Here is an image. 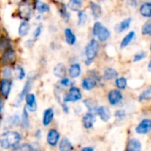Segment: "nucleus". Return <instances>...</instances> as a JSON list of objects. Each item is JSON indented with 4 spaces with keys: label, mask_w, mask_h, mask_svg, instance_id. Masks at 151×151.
<instances>
[{
    "label": "nucleus",
    "mask_w": 151,
    "mask_h": 151,
    "mask_svg": "<svg viewBox=\"0 0 151 151\" xmlns=\"http://www.w3.org/2000/svg\"><path fill=\"white\" fill-rule=\"evenodd\" d=\"M101 50V43L95 39L91 37L85 43L82 55L84 57V64L86 66H90L93 64Z\"/></svg>",
    "instance_id": "f257e3e1"
},
{
    "label": "nucleus",
    "mask_w": 151,
    "mask_h": 151,
    "mask_svg": "<svg viewBox=\"0 0 151 151\" xmlns=\"http://www.w3.org/2000/svg\"><path fill=\"white\" fill-rule=\"evenodd\" d=\"M36 12L32 4L31 0H22L16 4V8L13 12V17L18 19L20 21L31 22Z\"/></svg>",
    "instance_id": "f03ea898"
},
{
    "label": "nucleus",
    "mask_w": 151,
    "mask_h": 151,
    "mask_svg": "<svg viewBox=\"0 0 151 151\" xmlns=\"http://www.w3.org/2000/svg\"><path fill=\"white\" fill-rule=\"evenodd\" d=\"M22 140L21 134L17 131L6 130L0 134V147L3 150H11L17 147Z\"/></svg>",
    "instance_id": "7ed1b4c3"
},
{
    "label": "nucleus",
    "mask_w": 151,
    "mask_h": 151,
    "mask_svg": "<svg viewBox=\"0 0 151 151\" xmlns=\"http://www.w3.org/2000/svg\"><path fill=\"white\" fill-rule=\"evenodd\" d=\"M18 60V50L16 46L10 47L0 53V66L14 65Z\"/></svg>",
    "instance_id": "20e7f679"
},
{
    "label": "nucleus",
    "mask_w": 151,
    "mask_h": 151,
    "mask_svg": "<svg viewBox=\"0 0 151 151\" xmlns=\"http://www.w3.org/2000/svg\"><path fill=\"white\" fill-rule=\"evenodd\" d=\"M51 4H53L56 7L57 13L60 19L67 25L71 23L72 20V12L69 10L66 2H58L55 0H49Z\"/></svg>",
    "instance_id": "39448f33"
},
{
    "label": "nucleus",
    "mask_w": 151,
    "mask_h": 151,
    "mask_svg": "<svg viewBox=\"0 0 151 151\" xmlns=\"http://www.w3.org/2000/svg\"><path fill=\"white\" fill-rule=\"evenodd\" d=\"M87 12L90 17L95 21L100 20L103 16V8L101 3L94 1V0H88L86 2Z\"/></svg>",
    "instance_id": "423d86ee"
},
{
    "label": "nucleus",
    "mask_w": 151,
    "mask_h": 151,
    "mask_svg": "<svg viewBox=\"0 0 151 151\" xmlns=\"http://www.w3.org/2000/svg\"><path fill=\"white\" fill-rule=\"evenodd\" d=\"M35 80H36V75L35 74L31 73V74L28 75V77L27 78V81H26V82H25L21 91L19 93V95L17 96V97H16V99L14 101V106L15 107L20 106V104H22V102H23V100L25 98V96L29 93Z\"/></svg>",
    "instance_id": "0eeeda50"
},
{
    "label": "nucleus",
    "mask_w": 151,
    "mask_h": 151,
    "mask_svg": "<svg viewBox=\"0 0 151 151\" xmlns=\"http://www.w3.org/2000/svg\"><path fill=\"white\" fill-rule=\"evenodd\" d=\"M63 42L69 47H74L77 44L78 38L74 28L70 26H65L62 29Z\"/></svg>",
    "instance_id": "6e6552de"
},
{
    "label": "nucleus",
    "mask_w": 151,
    "mask_h": 151,
    "mask_svg": "<svg viewBox=\"0 0 151 151\" xmlns=\"http://www.w3.org/2000/svg\"><path fill=\"white\" fill-rule=\"evenodd\" d=\"M83 98V94L81 92V89L77 86H71L69 88V91L67 94L63 96L62 102L65 104L68 103H77L80 101Z\"/></svg>",
    "instance_id": "1a4fd4ad"
},
{
    "label": "nucleus",
    "mask_w": 151,
    "mask_h": 151,
    "mask_svg": "<svg viewBox=\"0 0 151 151\" xmlns=\"http://www.w3.org/2000/svg\"><path fill=\"white\" fill-rule=\"evenodd\" d=\"M35 12L48 16L52 12V4L46 0H31Z\"/></svg>",
    "instance_id": "9d476101"
},
{
    "label": "nucleus",
    "mask_w": 151,
    "mask_h": 151,
    "mask_svg": "<svg viewBox=\"0 0 151 151\" xmlns=\"http://www.w3.org/2000/svg\"><path fill=\"white\" fill-rule=\"evenodd\" d=\"M82 72H83V67L79 61L70 62L68 66L67 76L69 78H70L71 80H75L81 76Z\"/></svg>",
    "instance_id": "9b49d317"
},
{
    "label": "nucleus",
    "mask_w": 151,
    "mask_h": 151,
    "mask_svg": "<svg viewBox=\"0 0 151 151\" xmlns=\"http://www.w3.org/2000/svg\"><path fill=\"white\" fill-rule=\"evenodd\" d=\"M33 25L31 22L28 21H24V20H20L19 21L18 24V27H17V35L18 37L20 39H24L28 37V35L31 33Z\"/></svg>",
    "instance_id": "f8f14e48"
},
{
    "label": "nucleus",
    "mask_w": 151,
    "mask_h": 151,
    "mask_svg": "<svg viewBox=\"0 0 151 151\" xmlns=\"http://www.w3.org/2000/svg\"><path fill=\"white\" fill-rule=\"evenodd\" d=\"M12 46H16L14 40L9 35V34L3 27L0 34V53Z\"/></svg>",
    "instance_id": "ddd939ff"
},
{
    "label": "nucleus",
    "mask_w": 151,
    "mask_h": 151,
    "mask_svg": "<svg viewBox=\"0 0 151 151\" xmlns=\"http://www.w3.org/2000/svg\"><path fill=\"white\" fill-rule=\"evenodd\" d=\"M13 81L7 79H0V96L4 99H7L12 91Z\"/></svg>",
    "instance_id": "4468645a"
},
{
    "label": "nucleus",
    "mask_w": 151,
    "mask_h": 151,
    "mask_svg": "<svg viewBox=\"0 0 151 151\" xmlns=\"http://www.w3.org/2000/svg\"><path fill=\"white\" fill-rule=\"evenodd\" d=\"M90 19V15L85 8L78 11L76 12V27H85Z\"/></svg>",
    "instance_id": "2eb2a0df"
},
{
    "label": "nucleus",
    "mask_w": 151,
    "mask_h": 151,
    "mask_svg": "<svg viewBox=\"0 0 151 151\" xmlns=\"http://www.w3.org/2000/svg\"><path fill=\"white\" fill-rule=\"evenodd\" d=\"M61 134L59 131L55 128H51L48 130L46 134V142L51 147H56L60 142Z\"/></svg>",
    "instance_id": "dca6fc26"
},
{
    "label": "nucleus",
    "mask_w": 151,
    "mask_h": 151,
    "mask_svg": "<svg viewBox=\"0 0 151 151\" xmlns=\"http://www.w3.org/2000/svg\"><path fill=\"white\" fill-rule=\"evenodd\" d=\"M111 37V31L109 30V28L104 25H102L100 29L98 30L95 39L100 42V43H104L106 42H108L109 40V38Z\"/></svg>",
    "instance_id": "f3484780"
},
{
    "label": "nucleus",
    "mask_w": 151,
    "mask_h": 151,
    "mask_svg": "<svg viewBox=\"0 0 151 151\" xmlns=\"http://www.w3.org/2000/svg\"><path fill=\"white\" fill-rule=\"evenodd\" d=\"M123 100V94L119 89H111L108 93V101L110 105L116 106Z\"/></svg>",
    "instance_id": "a211bd4d"
},
{
    "label": "nucleus",
    "mask_w": 151,
    "mask_h": 151,
    "mask_svg": "<svg viewBox=\"0 0 151 151\" xmlns=\"http://www.w3.org/2000/svg\"><path fill=\"white\" fill-rule=\"evenodd\" d=\"M24 100H25V104H26L25 108L27 109L28 111H29V112L36 111V110H37V102H36V96L34 94L28 93L25 96Z\"/></svg>",
    "instance_id": "6ab92c4d"
},
{
    "label": "nucleus",
    "mask_w": 151,
    "mask_h": 151,
    "mask_svg": "<svg viewBox=\"0 0 151 151\" xmlns=\"http://www.w3.org/2000/svg\"><path fill=\"white\" fill-rule=\"evenodd\" d=\"M85 0H67L66 2L69 10L73 13H76L78 11L85 8Z\"/></svg>",
    "instance_id": "aec40b11"
},
{
    "label": "nucleus",
    "mask_w": 151,
    "mask_h": 151,
    "mask_svg": "<svg viewBox=\"0 0 151 151\" xmlns=\"http://www.w3.org/2000/svg\"><path fill=\"white\" fill-rule=\"evenodd\" d=\"M68 66L64 62H58L53 68V73L54 77L58 79H61L67 76Z\"/></svg>",
    "instance_id": "412c9836"
},
{
    "label": "nucleus",
    "mask_w": 151,
    "mask_h": 151,
    "mask_svg": "<svg viewBox=\"0 0 151 151\" xmlns=\"http://www.w3.org/2000/svg\"><path fill=\"white\" fill-rule=\"evenodd\" d=\"M135 132L139 134H147L151 132V119H142L135 128Z\"/></svg>",
    "instance_id": "4be33fe9"
},
{
    "label": "nucleus",
    "mask_w": 151,
    "mask_h": 151,
    "mask_svg": "<svg viewBox=\"0 0 151 151\" xmlns=\"http://www.w3.org/2000/svg\"><path fill=\"white\" fill-rule=\"evenodd\" d=\"M98 85V81L91 77V76H85L82 79L81 81V87L84 90H86V91H91L93 89H94Z\"/></svg>",
    "instance_id": "5701e85b"
},
{
    "label": "nucleus",
    "mask_w": 151,
    "mask_h": 151,
    "mask_svg": "<svg viewBox=\"0 0 151 151\" xmlns=\"http://www.w3.org/2000/svg\"><path fill=\"white\" fill-rule=\"evenodd\" d=\"M95 121H96L95 114L93 113V112H90V111L85 113L84 116H83V118H82V124H83V127L85 129H91V128H93Z\"/></svg>",
    "instance_id": "b1692460"
},
{
    "label": "nucleus",
    "mask_w": 151,
    "mask_h": 151,
    "mask_svg": "<svg viewBox=\"0 0 151 151\" xmlns=\"http://www.w3.org/2000/svg\"><path fill=\"white\" fill-rule=\"evenodd\" d=\"M13 68V78L17 81H23L27 77V73L23 65L20 64L16 63L14 65H12Z\"/></svg>",
    "instance_id": "393cba45"
},
{
    "label": "nucleus",
    "mask_w": 151,
    "mask_h": 151,
    "mask_svg": "<svg viewBox=\"0 0 151 151\" xmlns=\"http://www.w3.org/2000/svg\"><path fill=\"white\" fill-rule=\"evenodd\" d=\"M95 114H97L103 122H108L111 118L110 111L106 106H98L95 111Z\"/></svg>",
    "instance_id": "a878e982"
},
{
    "label": "nucleus",
    "mask_w": 151,
    "mask_h": 151,
    "mask_svg": "<svg viewBox=\"0 0 151 151\" xmlns=\"http://www.w3.org/2000/svg\"><path fill=\"white\" fill-rule=\"evenodd\" d=\"M54 118V111L53 108H47L43 112L42 117V125L44 127H48L51 125Z\"/></svg>",
    "instance_id": "bb28decb"
},
{
    "label": "nucleus",
    "mask_w": 151,
    "mask_h": 151,
    "mask_svg": "<svg viewBox=\"0 0 151 151\" xmlns=\"http://www.w3.org/2000/svg\"><path fill=\"white\" fill-rule=\"evenodd\" d=\"M44 31V23H34V27L31 30V38H33L35 41H37L42 35Z\"/></svg>",
    "instance_id": "cd10ccee"
},
{
    "label": "nucleus",
    "mask_w": 151,
    "mask_h": 151,
    "mask_svg": "<svg viewBox=\"0 0 151 151\" xmlns=\"http://www.w3.org/2000/svg\"><path fill=\"white\" fill-rule=\"evenodd\" d=\"M12 151H41V148L38 143H22L12 149Z\"/></svg>",
    "instance_id": "c85d7f7f"
},
{
    "label": "nucleus",
    "mask_w": 151,
    "mask_h": 151,
    "mask_svg": "<svg viewBox=\"0 0 151 151\" xmlns=\"http://www.w3.org/2000/svg\"><path fill=\"white\" fill-rule=\"evenodd\" d=\"M132 23V19L131 18H126L123 20H121L120 22H118L115 27L114 30L117 34H121L123 32H125V30H127L130 27V25Z\"/></svg>",
    "instance_id": "c756f323"
},
{
    "label": "nucleus",
    "mask_w": 151,
    "mask_h": 151,
    "mask_svg": "<svg viewBox=\"0 0 151 151\" xmlns=\"http://www.w3.org/2000/svg\"><path fill=\"white\" fill-rule=\"evenodd\" d=\"M118 72L112 67H107L102 73V79L104 81H112V80H116L118 77Z\"/></svg>",
    "instance_id": "7c9ffc66"
},
{
    "label": "nucleus",
    "mask_w": 151,
    "mask_h": 151,
    "mask_svg": "<svg viewBox=\"0 0 151 151\" xmlns=\"http://www.w3.org/2000/svg\"><path fill=\"white\" fill-rule=\"evenodd\" d=\"M0 76L2 79L12 80L13 79V68L12 65L0 66Z\"/></svg>",
    "instance_id": "2f4dec72"
},
{
    "label": "nucleus",
    "mask_w": 151,
    "mask_h": 151,
    "mask_svg": "<svg viewBox=\"0 0 151 151\" xmlns=\"http://www.w3.org/2000/svg\"><path fill=\"white\" fill-rule=\"evenodd\" d=\"M20 127L24 130H28L30 127V119H29V113L26 108L22 110L21 116H20Z\"/></svg>",
    "instance_id": "473e14b6"
},
{
    "label": "nucleus",
    "mask_w": 151,
    "mask_h": 151,
    "mask_svg": "<svg viewBox=\"0 0 151 151\" xmlns=\"http://www.w3.org/2000/svg\"><path fill=\"white\" fill-rule=\"evenodd\" d=\"M20 124V117L16 113L12 116H10L6 119L5 122H4V127L6 128L8 127V128L10 127H17Z\"/></svg>",
    "instance_id": "72a5a7b5"
},
{
    "label": "nucleus",
    "mask_w": 151,
    "mask_h": 151,
    "mask_svg": "<svg viewBox=\"0 0 151 151\" xmlns=\"http://www.w3.org/2000/svg\"><path fill=\"white\" fill-rule=\"evenodd\" d=\"M58 144H59V151H74V146L72 142L67 137L62 138Z\"/></svg>",
    "instance_id": "f704fd0d"
},
{
    "label": "nucleus",
    "mask_w": 151,
    "mask_h": 151,
    "mask_svg": "<svg viewBox=\"0 0 151 151\" xmlns=\"http://www.w3.org/2000/svg\"><path fill=\"white\" fill-rule=\"evenodd\" d=\"M127 151H142V142L135 138L131 139L127 143Z\"/></svg>",
    "instance_id": "c9c22d12"
},
{
    "label": "nucleus",
    "mask_w": 151,
    "mask_h": 151,
    "mask_svg": "<svg viewBox=\"0 0 151 151\" xmlns=\"http://www.w3.org/2000/svg\"><path fill=\"white\" fill-rule=\"evenodd\" d=\"M134 37H135V32H134V31H130V32L122 39V41H121V42H120V48H121V49L126 48V47L133 42V40L134 39Z\"/></svg>",
    "instance_id": "e433bc0d"
},
{
    "label": "nucleus",
    "mask_w": 151,
    "mask_h": 151,
    "mask_svg": "<svg viewBox=\"0 0 151 151\" xmlns=\"http://www.w3.org/2000/svg\"><path fill=\"white\" fill-rule=\"evenodd\" d=\"M140 13L146 18H151V2H145L140 7Z\"/></svg>",
    "instance_id": "4c0bfd02"
},
{
    "label": "nucleus",
    "mask_w": 151,
    "mask_h": 151,
    "mask_svg": "<svg viewBox=\"0 0 151 151\" xmlns=\"http://www.w3.org/2000/svg\"><path fill=\"white\" fill-rule=\"evenodd\" d=\"M84 104L87 108L88 111L93 112V113L95 114V111H96V109L98 107V104H97V103L93 99H92V98H86L85 100H84Z\"/></svg>",
    "instance_id": "58836bf2"
},
{
    "label": "nucleus",
    "mask_w": 151,
    "mask_h": 151,
    "mask_svg": "<svg viewBox=\"0 0 151 151\" xmlns=\"http://www.w3.org/2000/svg\"><path fill=\"white\" fill-rule=\"evenodd\" d=\"M58 86L61 87V88H69L71 86H73V81L70 78H69L68 76L63 77L61 79H60Z\"/></svg>",
    "instance_id": "ea45409f"
},
{
    "label": "nucleus",
    "mask_w": 151,
    "mask_h": 151,
    "mask_svg": "<svg viewBox=\"0 0 151 151\" xmlns=\"http://www.w3.org/2000/svg\"><path fill=\"white\" fill-rule=\"evenodd\" d=\"M115 84L117 89L123 90L127 88V80L125 77H117L115 80Z\"/></svg>",
    "instance_id": "a19ab883"
},
{
    "label": "nucleus",
    "mask_w": 151,
    "mask_h": 151,
    "mask_svg": "<svg viewBox=\"0 0 151 151\" xmlns=\"http://www.w3.org/2000/svg\"><path fill=\"white\" fill-rule=\"evenodd\" d=\"M151 99V87H150L149 88L145 89L139 96V101L142 102L144 100H150Z\"/></svg>",
    "instance_id": "79ce46f5"
},
{
    "label": "nucleus",
    "mask_w": 151,
    "mask_h": 151,
    "mask_svg": "<svg viewBox=\"0 0 151 151\" xmlns=\"http://www.w3.org/2000/svg\"><path fill=\"white\" fill-rule=\"evenodd\" d=\"M36 42V41H35L33 38H31V37H27L26 40L23 42V46H24L27 50H31V49L35 46Z\"/></svg>",
    "instance_id": "37998d69"
},
{
    "label": "nucleus",
    "mask_w": 151,
    "mask_h": 151,
    "mask_svg": "<svg viewBox=\"0 0 151 151\" xmlns=\"http://www.w3.org/2000/svg\"><path fill=\"white\" fill-rule=\"evenodd\" d=\"M142 35H151V20L146 22L142 28Z\"/></svg>",
    "instance_id": "c03bdc74"
},
{
    "label": "nucleus",
    "mask_w": 151,
    "mask_h": 151,
    "mask_svg": "<svg viewBox=\"0 0 151 151\" xmlns=\"http://www.w3.org/2000/svg\"><path fill=\"white\" fill-rule=\"evenodd\" d=\"M46 17L47 16H45V15H42V14L36 13L32 20H34V23H43L46 19Z\"/></svg>",
    "instance_id": "a18cd8bd"
},
{
    "label": "nucleus",
    "mask_w": 151,
    "mask_h": 151,
    "mask_svg": "<svg viewBox=\"0 0 151 151\" xmlns=\"http://www.w3.org/2000/svg\"><path fill=\"white\" fill-rule=\"evenodd\" d=\"M115 117L116 119H117L118 120H122L126 117V112L124 110H117L115 112Z\"/></svg>",
    "instance_id": "49530a36"
},
{
    "label": "nucleus",
    "mask_w": 151,
    "mask_h": 151,
    "mask_svg": "<svg viewBox=\"0 0 151 151\" xmlns=\"http://www.w3.org/2000/svg\"><path fill=\"white\" fill-rule=\"evenodd\" d=\"M146 58V53L144 52H140V53H137L134 55V58H133V61L134 62H138V61H141L142 59H144Z\"/></svg>",
    "instance_id": "de8ad7c7"
},
{
    "label": "nucleus",
    "mask_w": 151,
    "mask_h": 151,
    "mask_svg": "<svg viewBox=\"0 0 151 151\" xmlns=\"http://www.w3.org/2000/svg\"><path fill=\"white\" fill-rule=\"evenodd\" d=\"M4 109V98L0 96V117L3 114Z\"/></svg>",
    "instance_id": "09e8293b"
},
{
    "label": "nucleus",
    "mask_w": 151,
    "mask_h": 151,
    "mask_svg": "<svg viewBox=\"0 0 151 151\" xmlns=\"http://www.w3.org/2000/svg\"><path fill=\"white\" fill-rule=\"evenodd\" d=\"M61 108H62V111H64V112H66V113H68L69 111V106H68V104H65V103H61Z\"/></svg>",
    "instance_id": "8fccbe9b"
},
{
    "label": "nucleus",
    "mask_w": 151,
    "mask_h": 151,
    "mask_svg": "<svg viewBox=\"0 0 151 151\" xmlns=\"http://www.w3.org/2000/svg\"><path fill=\"white\" fill-rule=\"evenodd\" d=\"M127 4L132 7H136L137 6V1L136 0H127Z\"/></svg>",
    "instance_id": "3c124183"
},
{
    "label": "nucleus",
    "mask_w": 151,
    "mask_h": 151,
    "mask_svg": "<svg viewBox=\"0 0 151 151\" xmlns=\"http://www.w3.org/2000/svg\"><path fill=\"white\" fill-rule=\"evenodd\" d=\"M50 48L52 50H57L58 49V43L55 41H53L50 42Z\"/></svg>",
    "instance_id": "603ef678"
},
{
    "label": "nucleus",
    "mask_w": 151,
    "mask_h": 151,
    "mask_svg": "<svg viewBox=\"0 0 151 151\" xmlns=\"http://www.w3.org/2000/svg\"><path fill=\"white\" fill-rule=\"evenodd\" d=\"M80 151H94V149L92 148V147H84L81 149Z\"/></svg>",
    "instance_id": "864d4df0"
},
{
    "label": "nucleus",
    "mask_w": 151,
    "mask_h": 151,
    "mask_svg": "<svg viewBox=\"0 0 151 151\" xmlns=\"http://www.w3.org/2000/svg\"><path fill=\"white\" fill-rule=\"evenodd\" d=\"M35 136H36V138H40L41 137V130L40 129L36 130V132L35 134Z\"/></svg>",
    "instance_id": "5fc2aeb1"
},
{
    "label": "nucleus",
    "mask_w": 151,
    "mask_h": 151,
    "mask_svg": "<svg viewBox=\"0 0 151 151\" xmlns=\"http://www.w3.org/2000/svg\"><path fill=\"white\" fill-rule=\"evenodd\" d=\"M148 69H149V71L151 72V60L149 62V65H148Z\"/></svg>",
    "instance_id": "6e6d98bb"
},
{
    "label": "nucleus",
    "mask_w": 151,
    "mask_h": 151,
    "mask_svg": "<svg viewBox=\"0 0 151 151\" xmlns=\"http://www.w3.org/2000/svg\"><path fill=\"white\" fill-rule=\"evenodd\" d=\"M94 1H97V2H99V3H102V2H105V1H107V0H94Z\"/></svg>",
    "instance_id": "4d7b16f0"
},
{
    "label": "nucleus",
    "mask_w": 151,
    "mask_h": 151,
    "mask_svg": "<svg viewBox=\"0 0 151 151\" xmlns=\"http://www.w3.org/2000/svg\"><path fill=\"white\" fill-rule=\"evenodd\" d=\"M15 4H17V3H19V2H20V1H22V0H12Z\"/></svg>",
    "instance_id": "13d9d810"
},
{
    "label": "nucleus",
    "mask_w": 151,
    "mask_h": 151,
    "mask_svg": "<svg viewBox=\"0 0 151 151\" xmlns=\"http://www.w3.org/2000/svg\"><path fill=\"white\" fill-rule=\"evenodd\" d=\"M55 1H58V2H65V0H55Z\"/></svg>",
    "instance_id": "bf43d9fd"
},
{
    "label": "nucleus",
    "mask_w": 151,
    "mask_h": 151,
    "mask_svg": "<svg viewBox=\"0 0 151 151\" xmlns=\"http://www.w3.org/2000/svg\"><path fill=\"white\" fill-rule=\"evenodd\" d=\"M1 125H2V120H1V117H0V127H1Z\"/></svg>",
    "instance_id": "052dcab7"
},
{
    "label": "nucleus",
    "mask_w": 151,
    "mask_h": 151,
    "mask_svg": "<svg viewBox=\"0 0 151 151\" xmlns=\"http://www.w3.org/2000/svg\"><path fill=\"white\" fill-rule=\"evenodd\" d=\"M0 28H2V27H1V19H0Z\"/></svg>",
    "instance_id": "680f3d73"
},
{
    "label": "nucleus",
    "mask_w": 151,
    "mask_h": 151,
    "mask_svg": "<svg viewBox=\"0 0 151 151\" xmlns=\"http://www.w3.org/2000/svg\"><path fill=\"white\" fill-rule=\"evenodd\" d=\"M150 50H151V45H150Z\"/></svg>",
    "instance_id": "e2e57ef3"
},
{
    "label": "nucleus",
    "mask_w": 151,
    "mask_h": 151,
    "mask_svg": "<svg viewBox=\"0 0 151 151\" xmlns=\"http://www.w3.org/2000/svg\"><path fill=\"white\" fill-rule=\"evenodd\" d=\"M0 151H2V150H0Z\"/></svg>",
    "instance_id": "0e129e2a"
}]
</instances>
